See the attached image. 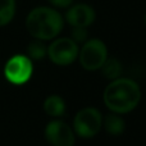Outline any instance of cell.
Segmentation results:
<instances>
[{
	"label": "cell",
	"mask_w": 146,
	"mask_h": 146,
	"mask_svg": "<svg viewBox=\"0 0 146 146\" xmlns=\"http://www.w3.org/2000/svg\"><path fill=\"white\" fill-rule=\"evenodd\" d=\"M104 104L113 113L124 114L133 110L140 103L141 90L133 80L115 78L104 90Z\"/></svg>",
	"instance_id": "obj_1"
},
{
	"label": "cell",
	"mask_w": 146,
	"mask_h": 146,
	"mask_svg": "<svg viewBox=\"0 0 146 146\" xmlns=\"http://www.w3.org/2000/svg\"><path fill=\"white\" fill-rule=\"evenodd\" d=\"M64 21L58 10L50 7L33 8L26 18V28L36 40L48 41L60 33Z\"/></svg>",
	"instance_id": "obj_2"
},
{
	"label": "cell",
	"mask_w": 146,
	"mask_h": 146,
	"mask_svg": "<svg viewBox=\"0 0 146 146\" xmlns=\"http://www.w3.org/2000/svg\"><path fill=\"white\" fill-rule=\"evenodd\" d=\"M101 126H103L101 113L92 106L81 109L76 114L74 121H73L74 132L83 139H91L95 135H98Z\"/></svg>",
	"instance_id": "obj_3"
},
{
	"label": "cell",
	"mask_w": 146,
	"mask_h": 146,
	"mask_svg": "<svg viewBox=\"0 0 146 146\" xmlns=\"http://www.w3.org/2000/svg\"><path fill=\"white\" fill-rule=\"evenodd\" d=\"M108 58V49L99 38H91L82 46L80 51V63L87 71L100 69Z\"/></svg>",
	"instance_id": "obj_4"
},
{
	"label": "cell",
	"mask_w": 146,
	"mask_h": 146,
	"mask_svg": "<svg viewBox=\"0 0 146 146\" xmlns=\"http://www.w3.org/2000/svg\"><path fill=\"white\" fill-rule=\"evenodd\" d=\"M33 72L32 62L26 55H14L7 62L4 76L13 85H23L31 78Z\"/></svg>",
	"instance_id": "obj_5"
},
{
	"label": "cell",
	"mask_w": 146,
	"mask_h": 146,
	"mask_svg": "<svg viewBox=\"0 0 146 146\" xmlns=\"http://www.w3.org/2000/svg\"><path fill=\"white\" fill-rule=\"evenodd\" d=\"M48 56L56 66H68L78 56L77 42L69 37L56 38L48 48Z\"/></svg>",
	"instance_id": "obj_6"
},
{
	"label": "cell",
	"mask_w": 146,
	"mask_h": 146,
	"mask_svg": "<svg viewBox=\"0 0 146 146\" xmlns=\"http://www.w3.org/2000/svg\"><path fill=\"white\" fill-rule=\"evenodd\" d=\"M45 137L51 146H73L74 132L63 121H51L45 128Z\"/></svg>",
	"instance_id": "obj_7"
},
{
	"label": "cell",
	"mask_w": 146,
	"mask_h": 146,
	"mask_svg": "<svg viewBox=\"0 0 146 146\" xmlns=\"http://www.w3.org/2000/svg\"><path fill=\"white\" fill-rule=\"evenodd\" d=\"M66 19L72 27L87 28L95 21V10L87 4H76L68 8L66 13Z\"/></svg>",
	"instance_id": "obj_8"
},
{
	"label": "cell",
	"mask_w": 146,
	"mask_h": 146,
	"mask_svg": "<svg viewBox=\"0 0 146 146\" xmlns=\"http://www.w3.org/2000/svg\"><path fill=\"white\" fill-rule=\"evenodd\" d=\"M44 110L48 115L58 118L66 113V101L58 95H51L44 101Z\"/></svg>",
	"instance_id": "obj_9"
},
{
	"label": "cell",
	"mask_w": 146,
	"mask_h": 146,
	"mask_svg": "<svg viewBox=\"0 0 146 146\" xmlns=\"http://www.w3.org/2000/svg\"><path fill=\"white\" fill-rule=\"evenodd\" d=\"M103 126L106 129V132H109L110 135L119 136V135H122L124 132L126 122L117 113H114V114H109L103 119Z\"/></svg>",
	"instance_id": "obj_10"
},
{
	"label": "cell",
	"mask_w": 146,
	"mask_h": 146,
	"mask_svg": "<svg viewBox=\"0 0 146 146\" xmlns=\"http://www.w3.org/2000/svg\"><path fill=\"white\" fill-rule=\"evenodd\" d=\"M101 72L108 80H115L122 74V64L115 58H106L101 66Z\"/></svg>",
	"instance_id": "obj_11"
},
{
	"label": "cell",
	"mask_w": 146,
	"mask_h": 146,
	"mask_svg": "<svg viewBox=\"0 0 146 146\" xmlns=\"http://www.w3.org/2000/svg\"><path fill=\"white\" fill-rule=\"evenodd\" d=\"M15 15V0H0V27L7 26Z\"/></svg>",
	"instance_id": "obj_12"
},
{
	"label": "cell",
	"mask_w": 146,
	"mask_h": 146,
	"mask_svg": "<svg viewBox=\"0 0 146 146\" xmlns=\"http://www.w3.org/2000/svg\"><path fill=\"white\" fill-rule=\"evenodd\" d=\"M28 58L35 59V60H41L45 58V55L48 54V48L44 45V42L41 40H36L28 45L27 48Z\"/></svg>",
	"instance_id": "obj_13"
},
{
	"label": "cell",
	"mask_w": 146,
	"mask_h": 146,
	"mask_svg": "<svg viewBox=\"0 0 146 146\" xmlns=\"http://www.w3.org/2000/svg\"><path fill=\"white\" fill-rule=\"evenodd\" d=\"M72 40L74 42H85L87 40V28L86 27H73L72 28Z\"/></svg>",
	"instance_id": "obj_14"
},
{
	"label": "cell",
	"mask_w": 146,
	"mask_h": 146,
	"mask_svg": "<svg viewBox=\"0 0 146 146\" xmlns=\"http://www.w3.org/2000/svg\"><path fill=\"white\" fill-rule=\"evenodd\" d=\"M49 3H50L53 7L55 8H62V9H64V8H69L72 5L73 0H48Z\"/></svg>",
	"instance_id": "obj_15"
},
{
	"label": "cell",
	"mask_w": 146,
	"mask_h": 146,
	"mask_svg": "<svg viewBox=\"0 0 146 146\" xmlns=\"http://www.w3.org/2000/svg\"><path fill=\"white\" fill-rule=\"evenodd\" d=\"M145 25H146V14H145Z\"/></svg>",
	"instance_id": "obj_16"
}]
</instances>
